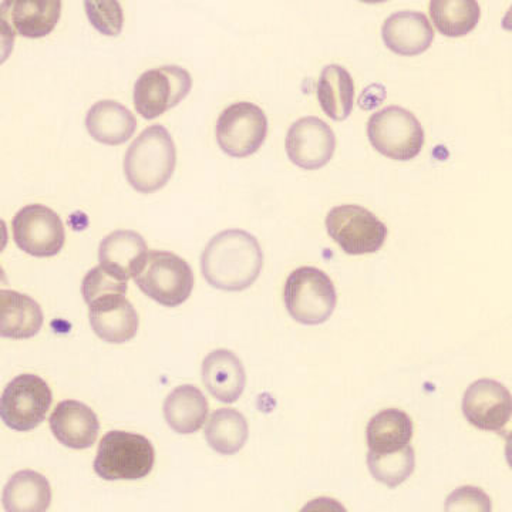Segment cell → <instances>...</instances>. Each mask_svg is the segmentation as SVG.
<instances>
[{
	"instance_id": "cell-1",
	"label": "cell",
	"mask_w": 512,
	"mask_h": 512,
	"mask_svg": "<svg viewBox=\"0 0 512 512\" xmlns=\"http://www.w3.org/2000/svg\"><path fill=\"white\" fill-rule=\"evenodd\" d=\"M264 266L258 239L244 229H227L208 242L201 256L205 281L220 291L241 292L255 284Z\"/></svg>"
},
{
	"instance_id": "cell-2",
	"label": "cell",
	"mask_w": 512,
	"mask_h": 512,
	"mask_svg": "<svg viewBox=\"0 0 512 512\" xmlns=\"http://www.w3.org/2000/svg\"><path fill=\"white\" fill-rule=\"evenodd\" d=\"M175 164L177 150L173 137L167 128L156 124L147 127L128 147L124 157V174L134 190L151 194L170 181Z\"/></svg>"
},
{
	"instance_id": "cell-3",
	"label": "cell",
	"mask_w": 512,
	"mask_h": 512,
	"mask_svg": "<svg viewBox=\"0 0 512 512\" xmlns=\"http://www.w3.org/2000/svg\"><path fill=\"white\" fill-rule=\"evenodd\" d=\"M154 461L156 451L150 440L140 434L114 430L101 439L93 467L103 480H141L151 473Z\"/></svg>"
},
{
	"instance_id": "cell-4",
	"label": "cell",
	"mask_w": 512,
	"mask_h": 512,
	"mask_svg": "<svg viewBox=\"0 0 512 512\" xmlns=\"http://www.w3.org/2000/svg\"><path fill=\"white\" fill-rule=\"evenodd\" d=\"M284 301L296 322L315 326L335 312L338 295L328 274L313 266H302L286 279Z\"/></svg>"
},
{
	"instance_id": "cell-5",
	"label": "cell",
	"mask_w": 512,
	"mask_h": 512,
	"mask_svg": "<svg viewBox=\"0 0 512 512\" xmlns=\"http://www.w3.org/2000/svg\"><path fill=\"white\" fill-rule=\"evenodd\" d=\"M144 295L167 308L183 305L194 289V272L181 256L167 251H148L134 276Z\"/></svg>"
},
{
	"instance_id": "cell-6",
	"label": "cell",
	"mask_w": 512,
	"mask_h": 512,
	"mask_svg": "<svg viewBox=\"0 0 512 512\" xmlns=\"http://www.w3.org/2000/svg\"><path fill=\"white\" fill-rule=\"evenodd\" d=\"M370 144L384 157L410 161L424 146L423 126L412 111L389 106L377 111L367 123Z\"/></svg>"
},
{
	"instance_id": "cell-7",
	"label": "cell",
	"mask_w": 512,
	"mask_h": 512,
	"mask_svg": "<svg viewBox=\"0 0 512 512\" xmlns=\"http://www.w3.org/2000/svg\"><path fill=\"white\" fill-rule=\"evenodd\" d=\"M326 229L348 255L375 254L386 242V225L360 205H340L326 217Z\"/></svg>"
},
{
	"instance_id": "cell-8",
	"label": "cell",
	"mask_w": 512,
	"mask_h": 512,
	"mask_svg": "<svg viewBox=\"0 0 512 512\" xmlns=\"http://www.w3.org/2000/svg\"><path fill=\"white\" fill-rule=\"evenodd\" d=\"M52 400V390L42 377L20 375L3 390L0 417L9 429L33 430L45 421Z\"/></svg>"
},
{
	"instance_id": "cell-9",
	"label": "cell",
	"mask_w": 512,
	"mask_h": 512,
	"mask_svg": "<svg viewBox=\"0 0 512 512\" xmlns=\"http://www.w3.org/2000/svg\"><path fill=\"white\" fill-rule=\"evenodd\" d=\"M215 134L218 146L229 157H249L264 144L268 136V119L261 107L249 101H239L222 111Z\"/></svg>"
},
{
	"instance_id": "cell-10",
	"label": "cell",
	"mask_w": 512,
	"mask_h": 512,
	"mask_svg": "<svg viewBox=\"0 0 512 512\" xmlns=\"http://www.w3.org/2000/svg\"><path fill=\"white\" fill-rule=\"evenodd\" d=\"M192 77L180 66L147 70L134 84V106L146 120H154L173 109L191 92Z\"/></svg>"
},
{
	"instance_id": "cell-11",
	"label": "cell",
	"mask_w": 512,
	"mask_h": 512,
	"mask_svg": "<svg viewBox=\"0 0 512 512\" xmlns=\"http://www.w3.org/2000/svg\"><path fill=\"white\" fill-rule=\"evenodd\" d=\"M12 231L18 248L36 258L59 254L66 241L62 218L40 204L28 205L18 211L12 221Z\"/></svg>"
},
{
	"instance_id": "cell-12",
	"label": "cell",
	"mask_w": 512,
	"mask_h": 512,
	"mask_svg": "<svg viewBox=\"0 0 512 512\" xmlns=\"http://www.w3.org/2000/svg\"><path fill=\"white\" fill-rule=\"evenodd\" d=\"M286 153L296 167L319 170L332 160L336 137L332 128L319 117H302L286 134Z\"/></svg>"
},
{
	"instance_id": "cell-13",
	"label": "cell",
	"mask_w": 512,
	"mask_h": 512,
	"mask_svg": "<svg viewBox=\"0 0 512 512\" xmlns=\"http://www.w3.org/2000/svg\"><path fill=\"white\" fill-rule=\"evenodd\" d=\"M511 413L510 390L500 382L477 380L464 393V417L477 429L501 433L510 423Z\"/></svg>"
},
{
	"instance_id": "cell-14",
	"label": "cell",
	"mask_w": 512,
	"mask_h": 512,
	"mask_svg": "<svg viewBox=\"0 0 512 512\" xmlns=\"http://www.w3.org/2000/svg\"><path fill=\"white\" fill-rule=\"evenodd\" d=\"M90 325L104 342L126 343L137 335L138 313L126 295L110 293L89 305Z\"/></svg>"
},
{
	"instance_id": "cell-15",
	"label": "cell",
	"mask_w": 512,
	"mask_h": 512,
	"mask_svg": "<svg viewBox=\"0 0 512 512\" xmlns=\"http://www.w3.org/2000/svg\"><path fill=\"white\" fill-rule=\"evenodd\" d=\"M384 45L396 55L416 56L426 52L434 40V29L424 13L402 10L384 20Z\"/></svg>"
},
{
	"instance_id": "cell-16",
	"label": "cell",
	"mask_w": 512,
	"mask_h": 512,
	"mask_svg": "<svg viewBox=\"0 0 512 512\" xmlns=\"http://www.w3.org/2000/svg\"><path fill=\"white\" fill-rule=\"evenodd\" d=\"M50 429L59 443L73 450H86L96 443L100 423L86 404L64 400L50 417Z\"/></svg>"
},
{
	"instance_id": "cell-17",
	"label": "cell",
	"mask_w": 512,
	"mask_h": 512,
	"mask_svg": "<svg viewBox=\"0 0 512 512\" xmlns=\"http://www.w3.org/2000/svg\"><path fill=\"white\" fill-rule=\"evenodd\" d=\"M147 254L146 239L128 229L111 232L100 242V266L126 281L137 275L146 261Z\"/></svg>"
},
{
	"instance_id": "cell-18",
	"label": "cell",
	"mask_w": 512,
	"mask_h": 512,
	"mask_svg": "<svg viewBox=\"0 0 512 512\" xmlns=\"http://www.w3.org/2000/svg\"><path fill=\"white\" fill-rule=\"evenodd\" d=\"M202 382L218 402L231 404L244 393L247 375L235 353L218 349L205 357L202 363Z\"/></svg>"
},
{
	"instance_id": "cell-19",
	"label": "cell",
	"mask_w": 512,
	"mask_h": 512,
	"mask_svg": "<svg viewBox=\"0 0 512 512\" xmlns=\"http://www.w3.org/2000/svg\"><path fill=\"white\" fill-rule=\"evenodd\" d=\"M45 316L35 299L16 291H0V335L8 339H30L42 329Z\"/></svg>"
},
{
	"instance_id": "cell-20",
	"label": "cell",
	"mask_w": 512,
	"mask_h": 512,
	"mask_svg": "<svg viewBox=\"0 0 512 512\" xmlns=\"http://www.w3.org/2000/svg\"><path fill=\"white\" fill-rule=\"evenodd\" d=\"M86 128L97 143L120 146L133 136L137 120L119 101L101 100L87 113Z\"/></svg>"
},
{
	"instance_id": "cell-21",
	"label": "cell",
	"mask_w": 512,
	"mask_h": 512,
	"mask_svg": "<svg viewBox=\"0 0 512 512\" xmlns=\"http://www.w3.org/2000/svg\"><path fill=\"white\" fill-rule=\"evenodd\" d=\"M164 417L175 433H197L208 417V402L204 393L191 384L177 387L165 399Z\"/></svg>"
},
{
	"instance_id": "cell-22",
	"label": "cell",
	"mask_w": 512,
	"mask_h": 512,
	"mask_svg": "<svg viewBox=\"0 0 512 512\" xmlns=\"http://www.w3.org/2000/svg\"><path fill=\"white\" fill-rule=\"evenodd\" d=\"M2 501L5 511L45 512L52 503V488L42 474L19 471L6 484Z\"/></svg>"
},
{
	"instance_id": "cell-23",
	"label": "cell",
	"mask_w": 512,
	"mask_h": 512,
	"mask_svg": "<svg viewBox=\"0 0 512 512\" xmlns=\"http://www.w3.org/2000/svg\"><path fill=\"white\" fill-rule=\"evenodd\" d=\"M316 93L326 116L335 121L348 119L355 104V82L345 67L326 66L320 73Z\"/></svg>"
},
{
	"instance_id": "cell-24",
	"label": "cell",
	"mask_w": 512,
	"mask_h": 512,
	"mask_svg": "<svg viewBox=\"0 0 512 512\" xmlns=\"http://www.w3.org/2000/svg\"><path fill=\"white\" fill-rule=\"evenodd\" d=\"M366 437L372 453L386 454L402 450L413 439V421L402 410H383L367 424Z\"/></svg>"
},
{
	"instance_id": "cell-25",
	"label": "cell",
	"mask_w": 512,
	"mask_h": 512,
	"mask_svg": "<svg viewBox=\"0 0 512 512\" xmlns=\"http://www.w3.org/2000/svg\"><path fill=\"white\" fill-rule=\"evenodd\" d=\"M10 5L13 29L29 39H39L52 33L62 13L60 0H16Z\"/></svg>"
},
{
	"instance_id": "cell-26",
	"label": "cell",
	"mask_w": 512,
	"mask_h": 512,
	"mask_svg": "<svg viewBox=\"0 0 512 512\" xmlns=\"http://www.w3.org/2000/svg\"><path fill=\"white\" fill-rule=\"evenodd\" d=\"M247 420L238 410L220 409L212 413L205 426V439L208 446L218 454L234 456L248 441Z\"/></svg>"
},
{
	"instance_id": "cell-27",
	"label": "cell",
	"mask_w": 512,
	"mask_h": 512,
	"mask_svg": "<svg viewBox=\"0 0 512 512\" xmlns=\"http://www.w3.org/2000/svg\"><path fill=\"white\" fill-rule=\"evenodd\" d=\"M430 16L441 35L461 37L476 29L481 9L476 0H433Z\"/></svg>"
},
{
	"instance_id": "cell-28",
	"label": "cell",
	"mask_w": 512,
	"mask_h": 512,
	"mask_svg": "<svg viewBox=\"0 0 512 512\" xmlns=\"http://www.w3.org/2000/svg\"><path fill=\"white\" fill-rule=\"evenodd\" d=\"M367 467L379 483L396 488L412 476L416 467V454L410 444L393 453L376 454L369 451Z\"/></svg>"
},
{
	"instance_id": "cell-29",
	"label": "cell",
	"mask_w": 512,
	"mask_h": 512,
	"mask_svg": "<svg viewBox=\"0 0 512 512\" xmlns=\"http://www.w3.org/2000/svg\"><path fill=\"white\" fill-rule=\"evenodd\" d=\"M87 18L104 36H119L123 29L124 15L116 0H87L84 2Z\"/></svg>"
},
{
	"instance_id": "cell-30",
	"label": "cell",
	"mask_w": 512,
	"mask_h": 512,
	"mask_svg": "<svg viewBox=\"0 0 512 512\" xmlns=\"http://www.w3.org/2000/svg\"><path fill=\"white\" fill-rule=\"evenodd\" d=\"M128 289L126 279L117 278L110 272H107L103 266H96L92 271L87 272L82 284V295L87 306L101 296L110 295V293H121L126 295Z\"/></svg>"
},
{
	"instance_id": "cell-31",
	"label": "cell",
	"mask_w": 512,
	"mask_h": 512,
	"mask_svg": "<svg viewBox=\"0 0 512 512\" xmlns=\"http://www.w3.org/2000/svg\"><path fill=\"white\" fill-rule=\"evenodd\" d=\"M446 511H491V501L483 490L476 487H461L446 501Z\"/></svg>"
}]
</instances>
